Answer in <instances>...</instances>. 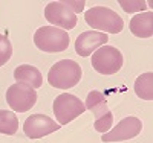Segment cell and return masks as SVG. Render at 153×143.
<instances>
[{"label":"cell","instance_id":"cell-1","mask_svg":"<svg viewBox=\"0 0 153 143\" xmlns=\"http://www.w3.org/2000/svg\"><path fill=\"white\" fill-rule=\"evenodd\" d=\"M81 79V67L72 59H61L51 67L48 73V82L55 87L68 90L75 87Z\"/></svg>","mask_w":153,"mask_h":143},{"label":"cell","instance_id":"cell-2","mask_svg":"<svg viewBox=\"0 0 153 143\" xmlns=\"http://www.w3.org/2000/svg\"><path fill=\"white\" fill-rule=\"evenodd\" d=\"M84 18L87 24L94 29L104 31L109 34H118L124 28L123 18L115 11L104 8V6H94L86 11Z\"/></svg>","mask_w":153,"mask_h":143},{"label":"cell","instance_id":"cell-3","mask_svg":"<svg viewBox=\"0 0 153 143\" xmlns=\"http://www.w3.org/2000/svg\"><path fill=\"white\" fill-rule=\"evenodd\" d=\"M69 41V34L63 29L55 28V26H43L34 34L35 46L43 52H49V54L66 50Z\"/></svg>","mask_w":153,"mask_h":143},{"label":"cell","instance_id":"cell-4","mask_svg":"<svg viewBox=\"0 0 153 143\" xmlns=\"http://www.w3.org/2000/svg\"><path fill=\"white\" fill-rule=\"evenodd\" d=\"M84 111H86L84 103L74 95L63 93L54 99V114L58 120L57 123L60 125L71 123Z\"/></svg>","mask_w":153,"mask_h":143},{"label":"cell","instance_id":"cell-5","mask_svg":"<svg viewBox=\"0 0 153 143\" xmlns=\"http://www.w3.org/2000/svg\"><path fill=\"white\" fill-rule=\"evenodd\" d=\"M92 67L101 75H115L123 67V54L112 46H101L92 55Z\"/></svg>","mask_w":153,"mask_h":143},{"label":"cell","instance_id":"cell-6","mask_svg":"<svg viewBox=\"0 0 153 143\" xmlns=\"http://www.w3.org/2000/svg\"><path fill=\"white\" fill-rule=\"evenodd\" d=\"M6 102H8V105L17 113L29 111L37 102V92L29 85L16 82L8 88Z\"/></svg>","mask_w":153,"mask_h":143},{"label":"cell","instance_id":"cell-7","mask_svg":"<svg viewBox=\"0 0 153 143\" xmlns=\"http://www.w3.org/2000/svg\"><path fill=\"white\" fill-rule=\"evenodd\" d=\"M45 17L51 24L58 26V29H74L78 21L66 2H51L45 9Z\"/></svg>","mask_w":153,"mask_h":143},{"label":"cell","instance_id":"cell-8","mask_svg":"<svg viewBox=\"0 0 153 143\" xmlns=\"http://www.w3.org/2000/svg\"><path fill=\"white\" fill-rule=\"evenodd\" d=\"M60 123L52 120L45 114H32L25 120L23 131L29 139H40L60 129Z\"/></svg>","mask_w":153,"mask_h":143},{"label":"cell","instance_id":"cell-9","mask_svg":"<svg viewBox=\"0 0 153 143\" xmlns=\"http://www.w3.org/2000/svg\"><path fill=\"white\" fill-rule=\"evenodd\" d=\"M143 129V123L136 117H126L123 119L112 131L103 134V142H120V140H129L136 137Z\"/></svg>","mask_w":153,"mask_h":143},{"label":"cell","instance_id":"cell-10","mask_svg":"<svg viewBox=\"0 0 153 143\" xmlns=\"http://www.w3.org/2000/svg\"><path fill=\"white\" fill-rule=\"evenodd\" d=\"M109 41V35L97 31H86L75 40V50L80 56H89L95 49L104 46Z\"/></svg>","mask_w":153,"mask_h":143},{"label":"cell","instance_id":"cell-11","mask_svg":"<svg viewBox=\"0 0 153 143\" xmlns=\"http://www.w3.org/2000/svg\"><path fill=\"white\" fill-rule=\"evenodd\" d=\"M14 78L17 82L29 85L34 90L42 87V84H43V76H42L40 70L34 66H29V64H22V66H19L14 70Z\"/></svg>","mask_w":153,"mask_h":143},{"label":"cell","instance_id":"cell-12","mask_svg":"<svg viewBox=\"0 0 153 143\" xmlns=\"http://www.w3.org/2000/svg\"><path fill=\"white\" fill-rule=\"evenodd\" d=\"M130 31L135 37L150 38L153 34V14H152V11L141 12V14L132 17Z\"/></svg>","mask_w":153,"mask_h":143},{"label":"cell","instance_id":"cell-13","mask_svg":"<svg viewBox=\"0 0 153 143\" xmlns=\"http://www.w3.org/2000/svg\"><path fill=\"white\" fill-rule=\"evenodd\" d=\"M84 107H86V110L92 111L97 119H100L101 116H104L109 111L107 100H106L104 95L101 93V92H98V90H94V92H91V93L87 95Z\"/></svg>","mask_w":153,"mask_h":143},{"label":"cell","instance_id":"cell-14","mask_svg":"<svg viewBox=\"0 0 153 143\" xmlns=\"http://www.w3.org/2000/svg\"><path fill=\"white\" fill-rule=\"evenodd\" d=\"M135 93L141 99L152 100L153 98V73L152 72H146L138 76V79L135 81Z\"/></svg>","mask_w":153,"mask_h":143},{"label":"cell","instance_id":"cell-15","mask_svg":"<svg viewBox=\"0 0 153 143\" xmlns=\"http://www.w3.org/2000/svg\"><path fill=\"white\" fill-rule=\"evenodd\" d=\"M17 128H19V120L16 114L8 110H0V133L12 136L16 134Z\"/></svg>","mask_w":153,"mask_h":143},{"label":"cell","instance_id":"cell-16","mask_svg":"<svg viewBox=\"0 0 153 143\" xmlns=\"http://www.w3.org/2000/svg\"><path fill=\"white\" fill-rule=\"evenodd\" d=\"M12 55V44L8 40V37L0 34V67L9 61Z\"/></svg>","mask_w":153,"mask_h":143},{"label":"cell","instance_id":"cell-17","mask_svg":"<svg viewBox=\"0 0 153 143\" xmlns=\"http://www.w3.org/2000/svg\"><path fill=\"white\" fill-rule=\"evenodd\" d=\"M112 123H113V114L107 111L104 116H101L100 119L95 120V129L100 133H107L112 128Z\"/></svg>","mask_w":153,"mask_h":143},{"label":"cell","instance_id":"cell-18","mask_svg":"<svg viewBox=\"0 0 153 143\" xmlns=\"http://www.w3.org/2000/svg\"><path fill=\"white\" fill-rule=\"evenodd\" d=\"M120 5L124 8V11L127 14H132V12H136V11H143L146 8L144 2H120Z\"/></svg>","mask_w":153,"mask_h":143},{"label":"cell","instance_id":"cell-19","mask_svg":"<svg viewBox=\"0 0 153 143\" xmlns=\"http://www.w3.org/2000/svg\"><path fill=\"white\" fill-rule=\"evenodd\" d=\"M68 6L72 9V12L75 14V12H81L83 8H84V2H66Z\"/></svg>","mask_w":153,"mask_h":143}]
</instances>
